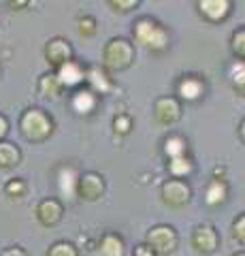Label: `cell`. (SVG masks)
I'll return each instance as SVG.
<instances>
[{
  "label": "cell",
  "mask_w": 245,
  "mask_h": 256,
  "mask_svg": "<svg viewBox=\"0 0 245 256\" xmlns=\"http://www.w3.org/2000/svg\"><path fill=\"white\" fill-rule=\"evenodd\" d=\"M21 132L23 137H26L28 141H34V143H41L45 141L47 137L51 134V120L47 118L41 109H30L26 111V114L21 116Z\"/></svg>",
  "instance_id": "obj_1"
},
{
  "label": "cell",
  "mask_w": 245,
  "mask_h": 256,
  "mask_svg": "<svg viewBox=\"0 0 245 256\" xmlns=\"http://www.w3.org/2000/svg\"><path fill=\"white\" fill-rule=\"evenodd\" d=\"M134 38L141 45H145L147 50H154V52H162L169 45V32L152 20H141L134 26Z\"/></svg>",
  "instance_id": "obj_2"
},
{
  "label": "cell",
  "mask_w": 245,
  "mask_h": 256,
  "mask_svg": "<svg viewBox=\"0 0 245 256\" xmlns=\"http://www.w3.org/2000/svg\"><path fill=\"white\" fill-rule=\"evenodd\" d=\"M132 60H134V52H132V45L126 38H113V41H109L105 47V54H102V62L111 70L128 68Z\"/></svg>",
  "instance_id": "obj_3"
},
{
  "label": "cell",
  "mask_w": 245,
  "mask_h": 256,
  "mask_svg": "<svg viewBox=\"0 0 245 256\" xmlns=\"http://www.w3.org/2000/svg\"><path fill=\"white\" fill-rule=\"evenodd\" d=\"M177 246V233L171 226H154L147 233V248L154 254H169Z\"/></svg>",
  "instance_id": "obj_4"
},
{
  "label": "cell",
  "mask_w": 245,
  "mask_h": 256,
  "mask_svg": "<svg viewBox=\"0 0 245 256\" xmlns=\"http://www.w3.org/2000/svg\"><path fill=\"white\" fill-rule=\"evenodd\" d=\"M162 201L171 207H181L190 201V188L186 182L171 180L162 186Z\"/></svg>",
  "instance_id": "obj_5"
},
{
  "label": "cell",
  "mask_w": 245,
  "mask_h": 256,
  "mask_svg": "<svg viewBox=\"0 0 245 256\" xmlns=\"http://www.w3.org/2000/svg\"><path fill=\"white\" fill-rule=\"evenodd\" d=\"M105 192V182H102L100 175L96 173H85L79 178V184H77V194L85 198V201H96V198L102 196Z\"/></svg>",
  "instance_id": "obj_6"
},
{
  "label": "cell",
  "mask_w": 245,
  "mask_h": 256,
  "mask_svg": "<svg viewBox=\"0 0 245 256\" xmlns=\"http://www.w3.org/2000/svg\"><path fill=\"white\" fill-rule=\"evenodd\" d=\"M154 116L160 124L171 126L181 118V107L175 98H160V100H156V105H154Z\"/></svg>",
  "instance_id": "obj_7"
},
{
  "label": "cell",
  "mask_w": 245,
  "mask_h": 256,
  "mask_svg": "<svg viewBox=\"0 0 245 256\" xmlns=\"http://www.w3.org/2000/svg\"><path fill=\"white\" fill-rule=\"evenodd\" d=\"M70 56H73V50H70V45L64 41V38H53V41L47 43L45 47V58L49 64L53 66H62V64L70 62Z\"/></svg>",
  "instance_id": "obj_8"
},
{
  "label": "cell",
  "mask_w": 245,
  "mask_h": 256,
  "mask_svg": "<svg viewBox=\"0 0 245 256\" xmlns=\"http://www.w3.org/2000/svg\"><path fill=\"white\" fill-rule=\"evenodd\" d=\"M192 246L203 254H211L218 248V233L209 224H203L192 233Z\"/></svg>",
  "instance_id": "obj_9"
},
{
  "label": "cell",
  "mask_w": 245,
  "mask_h": 256,
  "mask_svg": "<svg viewBox=\"0 0 245 256\" xmlns=\"http://www.w3.org/2000/svg\"><path fill=\"white\" fill-rule=\"evenodd\" d=\"M58 82L62 88H75L79 86L85 79V70L81 68V64L75 62V60H70L66 64H62V66L58 68Z\"/></svg>",
  "instance_id": "obj_10"
},
{
  "label": "cell",
  "mask_w": 245,
  "mask_h": 256,
  "mask_svg": "<svg viewBox=\"0 0 245 256\" xmlns=\"http://www.w3.org/2000/svg\"><path fill=\"white\" fill-rule=\"evenodd\" d=\"M36 218L43 226H56L62 220V205L56 198H45V201H41V205L36 207Z\"/></svg>",
  "instance_id": "obj_11"
},
{
  "label": "cell",
  "mask_w": 245,
  "mask_h": 256,
  "mask_svg": "<svg viewBox=\"0 0 245 256\" xmlns=\"http://www.w3.org/2000/svg\"><path fill=\"white\" fill-rule=\"evenodd\" d=\"M201 6V13L205 15L207 20L211 22H220L224 20L228 13H231V2L228 0H203V2H199Z\"/></svg>",
  "instance_id": "obj_12"
},
{
  "label": "cell",
  "mask_w": 245,
  "mask_h": 256,
  "mask_svg": "<svg viewBox=\"0 0 245 256\" xmlns=\"http://www.w3.org/2000/svg\"><path fill=\"white\" fill-rule=\"evenodd\" d=\"M19 150L9 141H0V169H13L19 164Z\"/></svg>",
  "instance_id": "obj_13"
},
{
  "label": "cell",
  "mask_w": 245,
  "mask_h": 256,
  "mask_svg": "<svg viewBox=\"0 0 245 256\" xmlns=\"http://www.w3.org/2000/svg\"><path fill=\"white\" fill-rule=\"evenodd\" d=\"M177 92H179L181 98H186V100H196V98H199V96L205 92V86H203L201 79H196V77H186L184 82L179 84Z\"/></svg>",
  "instance_id": "obj_14"
},
{
  "label": "cell",
  "mask_w": 245,
  "mask_h": 256,
  "mask_svg": "<svg viewBox=\"0 0 245 256\" xmlns=\"http://www.w3.org/2000/svg\"><path fill=\"white\" fill-rule=\"evenodd\" d=\"M77 184H79V178H77L75 169H70V166L60 169V192L66 198L77 196Z\"/></svg>",
  "instance_id": "obj_15"
},
{
  "label": "cell",
  "mask_w": 245,
  "mask_h": 256,
  "mask_svg": "<svg viewBox=\"0 0 245 256\" xmlns=\"http://www.w3.org/2000/svg\"><path fill=\"white\" fill-rule=\"evenodd\" d=\"M94 105H96V96H94V92H90V90L77 92L75 98H73V109L77 114H90L94 109Z\"/></svg>",
  "instance_id": "obj_16"
},
{
  "label": "cell",
  "mask_w": 245,
  "mask_h": 256,
  "mask_svg": "<svg viewBox=\"0 0 245 256\" xmlns=\"http://www.w3.org/2000/svg\"><path fill=\"white\" fill-rule=\"evenodd\" d=\"M205 201L207 205H220L226 201V184L222 180H213L207 188V194H205Z\"/></svg>",
  "instance_id": "obj_17"
},
{
  "label": "cell",
  "mask_w": 245,
  "mask_h": 256,
  "mask_svg": "<svg viewBox=\"0 0 245 256\" xmlns=\"http://www.w3.org/2000/svg\"><path fill=\"white\" fill-rule=\"evenodd\" d=\"M231 84L239 96H245V62L237 60L231 66Z\"/></svg>",
  "instance_id": "obj_18"
},
{
  "label": "cell",
  "mask_w": 245,
  "mask_h": 256,
  "mask_svg": "<svg viewBox=\"0 0 245 256\" xmlns=\"http://www.w3.org/2000/svg\"><path fill=\"white\" fill-rule=\"evenodd\" d=\"M122 239H117L115 235H107L100 242L98 256H122Z\"/></svg>",
  "instance_id": "obj_19"
},
{
  "label": "cell",
  "mask_w": 245,
  "mask_h": 256,
  "mask_svg": "<svg viewBox=\"0 0 245 256\" xmlns=\"http://www.w3.org/2000/svg\"><path fill=\"white\" fill-rule=\"evenodd\" d=\"M38 90H41V94H45V96L56 98V96L62 92V86H60L56 75H43L41 82H38Z\"/></svg>",
  "instance_id": "obj_20"
},
{
  "label": "cell",
  "mask_w": 245,
  "mask_h": 256,
  "mask_svg": "<svg viewBox=\"0 0 245 256\" xmlns=\"http://www.w3.org/2000/svg\"><path fill=\"white\" fill-rule=\"evenodd\" d=\"M88 82L92 84V88L96 92H100V94H105V92H109V88H111V84H109V79H107V75L102 73L100 68H92L90 73H88Z\"/></svg>",
  "instance_id": "obj_21"
},
{
  "label": "cell",
  "mask_w": 245,
  "mask_h": 256,
  "mask_svg": "<svg viewBox=\"0 0 245 256\" xmlns=\"http://www.w3.org/2000/svg\"><path fill=\"white\" fill-rule=\"evenodd\" d=\"M169 171L175 175V178H186L188 173H192V162L186 158V156H179V158H171L169 162Z\"/></svg>",
  "instance_id": "obj_22"
},
{
  "label": "cell",
  "mask_w": 245,
  "mask_h": 256,
  "mask_svg": "<svg viewBox=\"0 0 245 256\" xmlns=\"http://www.w3.org/2000/svg\"><path fill=\"white\" fill-rule=\"evenodd\" d=\"M164 152H167V156H171V158L186 156V141L181 137H169L164 141Z\"/></svg>",
  "instance_id": "obj_23"
},
{
  "label": "cell",
  "mask_w": 245,
  "mask_h": 256,
  "mask_svg": "<svg viewBox=\"0 0 245 256\" xmlns=\"http://www.w3.org/2000/svg\"><path fill=\"white\" fill-rule=\"evenodd\" d=\"M47 256H79L77 254V248L73 244H66V242H60V244H53L49 248Z\"/></svg>",
  "instance_id": "obj_24"
},
{
  "label": "cell",
  "mask_w": 245,
  "mask_h": 256,
  "mask_svg": "<svg viewBox=\"0 0 245 256\" xmlns=\"http://www.w3.org/2000/svg\"><path fill=\"white\" fill-rule=\"evenodd\" d=\"M233 52L245 62V28L243 30H237L235 34H233Z\"/></svg>",
  "instance_id": "obj_25"
},
{
  "label": "cell",
  "mask_w": 245,
  "mask_h": 256,
  "mask_svg": "<svg viewBox=\"0 0 245 256\" xmlns=\"http://www.w3.org/2000/svg\"><path fill=\"white\" fill-rule=\"evenodd\" d=\"M113 128H115L117 134H128L130 128H132V120L128 116H117L113 120Z\"/></svg>",
  "instance_id": "obj_26"
},
{
  "label": "cell",
  "mask_w": 245,
  "mask_h": 256,
  "mask_svg": "<svg viewBox=\"0 0 245 256\" xmlns=\"http://www.w3.org/2000/svg\"><path fill=\"white\" fill-rule=\"evenodd\" d=\"M4 192L9 196H23V192H26V184H23L21 180H13V182H9L4 186Z\"/></svg>",
  "instance_id": "obj_27"
},
{
  "label": "cell",
  "mask_w": 245,
  "mask_h": 256,
  "mask_svg": "<svg viewBox=\"0 0 245 256\" xmlns=\"http://www.w3.org/2000/svg\"><path fill=\"white\" fill-rule=\"evenodd\" d=\"M79 32H81L83 36H92L94 32H96V22H94V18H81L79 20Z\"/></svg>",
  "instance_id": "obj_28"
},
{
  "label": "cell",
  "mask_w": 245,
  "mask_h": 256,
  "mask_svg": "<svg viewBox=\"0 0 245 256\" xmlns=\"http://www.w3.org/2000/svg\"><path fill=\"white\" fill-rule=\"evenodd\" d=\"M233 233H235V237L239 239L241 244H245V214L243 216H239V218L235 220V226H233Z\"/></svg>",
  "instance_id": "obj_29"
},
{
  "label": "cell",
  "mask_w": 245,
  "mask_h": 256,
  "mask_svg": "<svg viewBox=\"0 0 245 256\" xmlns=\"http://www.w3.org/2000/svg\"><path fill=\"white\" fill-rule=\"evenodd\" d=\"M6 132H9V122H6L4 116H0V141L6 137Z\"/></svg>",
  "instance_id": "obj_30"
},
{
  "label": "cell",
  "mask_w": 245,
  "mask_h": 256,
  "mask_svg": "<svg viewBox=\"0 0 245 256\" xmlns=\"http://www.w3.org/2000/svg\"><path fill=\"white\" fill-rule=\"evenodd\" d=\"M134 256H154V252L147 246H139V248H134Z\"/></svg>",
  "instance_id": "obj_31"
},
{
  "label": "cell",
  "mask_w": 245,
  "mask_h": 256,
  "mask_svg": "<svg viewBox=\"0 0 245 256\" xmlns=\"http://www.w3.org/2000/svg\"><path fill=\"white\" fill-rule=\"evenodd\" d=\"M0 256H26V252H23L21 248H9V250L2 252Z\"/></svg>",
  "instance_id": "obj_32"
},
{
  "label": "cell",
  "mask_w": 245,
  "mask_h": 256,
  "mask_svg": "<svg viewBox=\"0 0 245 256\" xmlns=\"http://www.w3.org/2000/svg\"><path fill=\"white\" fill-rule=\"evenodd\" d=\"M111 6H120V11H128L126 6H137V0H128V2H111Z\"/></svg>",
  "instance_id": "obj_33"
},
{
  "label": "cell",
  "mask_w": 245,
  "mask_h": 256,
  "mask_svg": "<svg viewBox=\"0 0 245 256\" xmlns=\"http://www.w3.org/2000/svg\"><path fill=\"white\" fill-rule=\"evenodd\" d=\"M241 137H243V141H245V120L241 122Z\"/></svg>",
  "instance_id": "obj_34"
},
{
  "label": "cell",
  "mask_w": 245,
  "mask_h": 256,
  "mask_svg": "<svg viewBox=\"0 0 245 256\" xmlns=\"http://www.w3.org/2000/svg\"><path fill=\"white\" fill-rule=\"evenodd\" d=\"M235 256H245V252H237V254H235Z\"/></svg>",
  "instance_id": "obj_35"
}]
</instances>
